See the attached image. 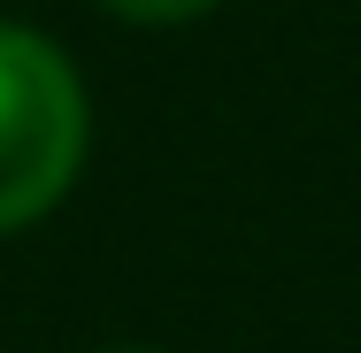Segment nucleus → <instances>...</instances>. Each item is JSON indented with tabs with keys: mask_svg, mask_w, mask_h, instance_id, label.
<instances>
[{
	"mask_svg": "<svg viewBox=\"0 0 361 353\" xmlns=\"http://www.w3.org/2000/svg\"><path fill=\"white\" fill-rule=\"evenodd\" d=\"M85 85L70 54L23 23H0V238L62 208L85 169Z\"/></svg>",
	"mask_w": 361,
	"mask_h": 353,
	"instance_id": "1",
	"label": "nucleus"
},
{
	"mask_svg": "<svg viewBox=\"0 0 361 353\" xmlns=\"http://www.w3.org/2000/svg\"><path fill=\"white\" fill-rule=\"evenodd\" d=\"M100 8H116V16H131V23H192V16H208L216 0H100Z\"/></svg>",
	"mask_w": 361,
	"mask_h": 353,
	"instance_id": "2",
	"label": "nucleus"
},
{
	"mask_svg": "<svg viewBox=\"0 0 361 353\" xmlns=\"http://www.w3.org/2000/svg\"><path fill=\"white\" fill-rule=\"evenodd\" d=\"M116 353H146V346H116Z\"/></svg>",
	"mask_w": 361,
	"mask_h": 353,
	"instance_id": "3",
	"label": "nucleus"
}]
</instances>
